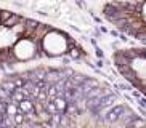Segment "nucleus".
<instances>
[{"mask_svg": "<svg viewBox=\"0 0 146 128\" xmlns=\"http://www.w3.org/2000/svg\"><path fill=\"white\" fill-rule=\"evenodd\" d=\"M101 91L72 69H24L0 82V125H88Z\"/></svg>", "mask_w": 146, "mask_h": 128, "instance_id": "1", "label": "nucleus"}, {"mask_svg": "<svg viewBox=\"0 0 146 128\" xmlns=\"http://www.w3.org/2000/svg\"><path fill=\"white\" fill-rule=\"evenodd\" d=\"M112 64L120 77L146 98V47L120 48L112 53Z\"/></svg>", "mask_w": 146, "mask_h": 128, "instance_id": "4", "label": "nucleus"}, {"mask_svg": "<svg viewBox=\"0 0 146 128\" xmlns=\"http://www.w3.org/2000/svg\"><path fill=\"white\" fill-rule=\"evenodd\" d=\"M82 42L50 22L0 7V74L50 61H84Z\"/></svg>", "mask_w": 146, "mask_h": 128, "instance_id": "2", "label": "nucleus"}, {"mask_svg": "<svg viewBox=\"0 0 146 128\" xmlns=\"http://www.w3.org/2000/svg\"><path fill=\"white\" fill-rule=\"evenodd\" d=\"M100 13L120 34L146 47V0H108Z\"/></svg>", "mask_w": 146, "mask_h": 128, "instance_id": "3", "label": "nucleus"}]
</instances>
